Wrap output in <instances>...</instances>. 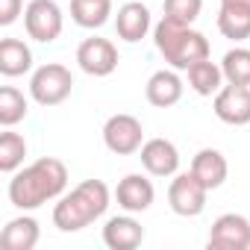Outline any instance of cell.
I'll return each mask as SVG.
<instances>
[{"label": "cell", "mask_w": 250, "mask_h": 250, "mask_svg": "<svg viewBox=\"0 0 250 250\" xmlns=\"http://www.w3.org/2000/svg\"><path fill=\"white\" fill-rule=\"evenodd\" d=\"M24 27L33 42L50 44L62 36V9L56 0H30L24 9Z\"/></svg>", "instance_id": "6"}, {"label": "cell", "mask_w": 250, "mask_h": 250, "mask_svg": "<svg viewBox=\"0 0 250 250\" xmlns=\"http://www.w3.org/2000/svg\"><path fill=\"white\" fill-rule=\"evenodd\" d=\"M145 97H147V103L156 106V109H171V106H177L180 97H183V80H180L177 68H174V71H168V68L156 71V74L147 80V85H145Z\"/></svg>", "instance_id": "15"}, {"label": "cell", "mask_w": 250, "mask_h": 250, "mask_svg": "<svg viewBox=\"0 0 250 250\" xmlns=\"http://www.w3.org/2000/svg\"><path fill=\"white\" fill-rule=\"evenodd\" d=\"M65 186H68V168L59 159L44 156V159H36L33 165H27L24 171L12 174L9 200H12V206L30 212V209L44 206L47 200L62 197Z\"/></svg>", "instance_id": "1"}, {"label": "cell", "mask_w": 250, "mask_h": 250, "mask_svg": "<svg viewBox=\"0 0 250 250\" xmlns=\"http://www.w3.org/2000/svg\"><path fill=\"white\" fill-rule=\"evenodd\" d=\"M115 30H118V39H124L127 44L142 42L150 33V9L145 3H139V0L124 3L115 15Z\"/></svg>", "instance_id": "14"}, {"label": "cell", "mask_w": 250, "mask_h": 250, "mask_svg": "<svg viewBox=\"0 0 250 250\" xmlns=\"http://www.w3.org/2000/svg\"><path fill=\"white\" fill-rule=\"evenodd\" d=\"M142 241H145V227L133 218V212L115 215L103 227V244L109 250H136Z\"/></svg>", "instance_id": "13"}, {"label": "cell", "mask_w": 250, "mask_h": 250, "mask_svg": "<svg viewBox=\"0 0 250 250\" xmlns=\"http://www.w3.org/2000/svg\"><path fill=\"white\" fill-rule=\"evenodd\" d=\"M224 71H221V65H215L212 59H200V62H194L191 68H188V85L200 94V97H212V94H218L224 85Z\"/></svg>", "instance_id": "19"}, {"label": "cell", "mask_w": 250, "mask_h": 250, "mask_svg": "<svg viewBox=\"0 0 250 250\" xmlns=\"http://www.w3.org/2000/svg\"><path fill=\"white\" fill-rule=\"evenodd\" d=\"M77 65L88 77H109L118 68V47L109 39L91 36L77 47Z\"/></svg>", "instance_id": "8"}, {"label": "cell", "mask_w": 250, "mask_h": 250, "mask_svg": "<svg viewBox=\"0 0 250 250\" xmlns=\"http://www.w3.org/2000/svg\"><path fill=\"white\" fill-rule=\"evenodd\" d=\"M109 186L103 180H83L53 206V227L59 232H80L109 209Z\"/></svg>", "instance_id": "2"}, {"label": "cell", "mask_w": 250, "mask_h": 250, "mask_svg": "<svg viewBox=\"0 0 250 250\" xmlns=\"http://www.w3.org/2000/svg\"><path fill=\"white\" fill-rule=\"evenodd\" d=\"M112 15V0H71V18L77 27L97 30Z\"/></svg>", "instance_id": "20"}, {"label": "cell", "mask_w": 250, "mask_h": 250, "mask_svg": "<svg viewBox=\"0 0 250 250\" xmlns=\"http://www.w3.org/2000/svg\"><path fill=\"white\" fill-rule=\"evenodd\" d=\"M27 112H30V103L18 88H12V85L0 88V124L3 127H15L18 121L27 118Z\"/></svg>", "instance_id": "24"}, {"label": "cell", "mask_w": 250, "mask_h": 250, "mask_svg": "<svg viewBox=\"0 0 250 250\" xmlns=\"http://www.w3.org/2000/svg\"><path fill=\"white\" fill-rule=\"evenodd\" d=\"M142 165L153 177H174L180 168V150L168 139H150L142 145Z\"/></svg>", "instance_id": "12"}, {"label": "cell", "mask_w": 250, "mask_h": 250, "mask_svg": "<svg viewBox=\"0 0 250 250\" xmlns=\"http://www.w3.org/2000/svg\"><path fill=\"white\" fill-rule=\"evenodd\" d=\"M162 9H165V18H171L177 24H194L200 18L203 0H165Z\"/></svg>", "instance_id": "25"}, {"label": "cell", "mask_w": 250, "mask_h": 250, "mask_svg": "<svg viewBox=\"0 0 250 250\" xmlns=\"http://www.w3.org/2000/svg\"><path fill=\"white\" fill-rule=\"evenodd\" d=\"M24 156H27V139L21 133H0V171L3 174H15L21 165H24Z\"/></svg>", "instance_id": "22"}, {"label": "cell", "mask_w": 250, "mask_h": 250, "mask_svg": "<svg viewBox=\"0 0 250 250\" xmlns=\"http://www.w3.org/2000/svg\"><path fill=\"white\" fill-rule=\"evenodd\" d=\"M153 42H156V50L165 56V62L177 71H188L194 62L209 59V50H212L203 33L191 30V24H177L165 15L153 27Z\"/></svg>", "instance_id": "3"}, {"label": "cell", "mask_w": 250, "mask_h": 250, "mask_svg": "<svg viewBox=\"0 0 250 250\" xmlns=\"http://www.w3.org/2000/svg\"><path fill=\"white\" fill-rule=\"evenodd\" d=\"M103 145L118 156H133L145 145V127L136 115L118 112L103 124Z\"/></svg>", "instance_id": "5"}, {"label": "cell", "mask_w": 250, "mask_h": 250, "mask_svg": "<svg viewBox=\"0 0 250 250\" xmlns=\"http://www.w3.org/2000/svg\"><path fill=\"white\" fill-rule=\"evenodd\" d=\"M206 244L212 250H247L250 247V221L235 212L215 218Z\"/></svg>", "instance_id": "9"}, {"label": "cell", "mask_w": 250, "mask_h": 250, "mask_svg": "<svg viewBox=\"0 0 250 250\" xmlns=\"http://www.w3.org/2000/svg\"><path fill=\"white\" fill-rule=\"evenodd\" d=\"M221 3H227V6H244V9H250V0H221Z\"/></svg>", "instance_id": "27"}, {"label": "cell", "mask_w": 250, "mask_h": 250, "mask_svg": "<svg viewBox=\"0 0 250 250\" xmlns=\"http://www.w3.org/2000/svg\"><path fill=\"white\" fill-rule=\"evenodd\" d=\"M224 80L232 85H250V50L247 47H232L221 59Z\"/></svg>", "instance_id": "23"}, {"label": "cell", "mask_w": 250, "mask_h": 250, "mask_svg": "<svg viewBox=\"0 0 250 250\" xmlns=\"http://www.w3.org/2000/svg\"><path fill=\"white\" fill-rule=\"evenodd\" d=\"M33 68V50L21 39H3L0 42V74L3 77H21Z\"/></svg>", "instance_id": "18"}, {"label": "cell", "mask_w": 250, "mask_h": 250, "mask_svg": "<svg viewBox=\"0 0 250 250\" xmlns=\"http://www.w3.org/2000/svg\"><path fill=\"white\" fill-rule=\"evenodd\" d=\"M71 88H74V77L59 62H47L30 77V97L44 109L65 103L71 97Z\"/></svg>", "instance_id": "4"}, {"label": "cell", "mask_w": 250, "mask_h": 250, "mask_svg": "<svg viewBox=\"0 0 250 250\" xmlns=\"http://www.w3.org/2000/svg\"><path fill=\"white\" fill-rule=\"evenodd\" d=\"M218 121L229 124V127H244L250 124V85H232L227 83L212 103Z\"/></svg>", "instance_id": "10"}, {"label": "cell", "mask_w": 250, "mask_h": 250, "mask_svg": "<svg viewBox=\"0 0 250 250\" xmlns=\"http://www.w3.org/2000/svg\"><path fill=\"white\" fill-rule=\"evenodd\" d=\"M153 197H156L153 183L147 177H142V174H127V177L118 183V188H115L118 206L124 212H133V215L136 212H147L153 206Z\"/></svg>", "instance_id": "11"}, {"label": "cell", "mask_w": 250, "mask_h": 250, "mask_svg": "<svg viewBox=\"0 0 250 250\" xmlns=\"http://www.w3.org/2000/svg\"><path fill=\"white\" fill-rule=\"evenodd\" d=\"M218 30H221V36L229 39V42H244V39H250V9L221 3V9H218Z\"/></svg>", "instance_id": "21"}, {"label": "cell", "mask_w": 250, "mask_h": 250, "mask_svg": "<svg viewBox=\"0 0 250 250\" xmlns=\"http://www.w3.org/2000/svg\"><path fill=\"white\" fill-rule=\"evenodd\" d=\"M42 238V229H39V221L30 218V215H21V218H12L3 232H0V241H3L6 250H33Z\"/></svg>", "instance_id": "17"}, {"label": "cell", "mask_w": 250, "mask_h": 250, "mask_svg": "<svg viewBox=\"0 0 250 250\" xmlns=\"http://www.w3.org/2000/svg\"><path fill=\"white\" fill-rule=\"evenodd\" d=\"M191 174L212 191V188H221L227 174H229V165H227V156L215 147H203L194 153L191 159Z\"/></svg>", "instance_id": "16"}, {"label": "cell", "mask_w": 250, "mask_h": 250, "mask_svg": "<svg viewBox=\"0 0 250 250\" xmlns=\"http://www.w3.org/2000/svg\"><path fill=\"white\" fill-rule=\"evenodd\" d=\"M206 197H209V188L188 171V174H177L168 186V203H171V212L180 215V218H197L203 209H206Z\"/></svg>", "instance_id": "7"}, {"label": "cell", "mask_w": 250, "mask_h": 250, "mask_svg": "<svg viewBox=\"0 0 250 250\" xmlns=\"http://www.w3.org/2000/svg\"><path fill=\"white\" fill-rule=\"evenodd\" d=\"M21 9H24V0H0V27L15 24Z\"/></svg>", "instance_id": "26"}]
</instances>
